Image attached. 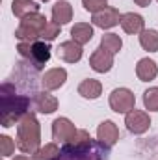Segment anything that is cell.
<instances>
[{
  "label": "cell",
  "instance_id": "cell-1",
  "mask_svg": "<svg viewBox=\"0 0 158 160\" xmlns=\"http://www.w3.org/2000/svg\"><path fill=\"white\" fill-rule=\"evenodd\" d=\"M39 143H41L39 121L36 119V116L32 112H28L26 116H22V119L17 125V147L26 155H34L39 149Z\"/></svg>",
  "mask_w": 158,
  "mask_h": 160
},
{
  "label": "cell",
  "instance_id": "cell-2",
  "mask_svg": "<svg viewBox=\"0 0 158 160\" xmlns=\"http://www.w3.org/2000/svg\"><path fill=\"white\" fill-rule=\"evenodd\" d=\"M0 99H2V112H0V125L2 127L7 128V127L19 123L22 119V116L28 114L26 110H28L30 101L22 95H15V93L9 95L6 84L2 86V97Z\"/></svg>",
  "mask_w": 158,
  "mask_h": 160
},
{
  "label": "cell",
  "instance_id": "cell-3",
  "mask_svg": "<svg viewBox=\"0 0 158 160\" xmlns=\"http://www.w3.org/2000/svg\"><path fill=\"white\" fill-rule=\"evenodd\" d=\"M136 106V97L130 89L117 88L110 93V108L117 114H128Z\"/></svg>",
  "mask_w": 158,
  "mask_h": 160
},
{
  "label": "cell",
  "instance_id": "cell-4",
  "mask_svg": "<svg viewBox=\"0 0 158 160\" xmlns=\"http://www.w3.org/2000/svg\"><path fill=\"white\" fill-rule=\"evenodd\" d=\"M97 140L101 142V145H104V147H108V149L114 147L119 140L117 125L110 119L102 121V123L99 125V128H97Z\"/></svg>",
  "mask_w": 158,
  "mask_h": 160
},
{
  "label": "cell",
  "instance_id": "cell-5",
  "mask_svg": "<svg viewBox=\"0 0 158 160\" xmlns=\"http://www.w3.org/2000/svg\"><path fill=\"white\" fill-rule=\"evenodd\" d=\"M125 125H126V128H128L130 132H134V134H143V132L151 127V118H149L145 112L134 108L132 112L126 114Z\"/></svg>",
  "mask_w": 158,
  "mask_h": 160
},
{
  "label": "cell",
  "instance_id": "cell-6",
  "mask_svg": "<svg viewBox=\"0 0 158 160\" xmlns=\"http://www.w3.org/2000/svg\"><path fill=\"white\" fill-rule=\"evenodd\" d=\"M93 24L102 28V30H108V28H114L116 24L121 22V15L116 8H104L97 13H93Z\"/></svg>",
  "mask_w": 158,
  "mask_h": 160
},
{
  "label": "cell",
  "instance_id": "cell-7",
  "mask_svg": "<svg viewBox=\"0 0 158 160\" xmlns=\"http://www.w3.org/2000/svg\"><path fill=\"white\" fill-rule=\"evenodd\" d=\"M89 65H91V69L97 71V73H108V71L112 69V65H114V54L108 52V50H104L102 47H99V48L91 54Z\"/></svg>",
  "mask_w": 158,
  "mask_h": 160
},
{
  "label": "cell",
  "instance_id": "cell-8",
  "mask_svg": "<svg viewBox=\"0 0 158 160\" xmlns=\"http://www.w3.org/2000/svg\"><path fill=\"white\" fill-rule=\"evenodd\" d=\"M75 134H77V128H75V125L67 119V118L54 119V123H52V136H54V140L67 143V142L73 140Z\"/></svg>",
  "mask_w": 158,
  "mask_h": 160
},
{
  "label": "cell",
  "instance_id": "cell-9",
  "mask_svg": "<svg viewBox=\"0 0 158 160\" xmlns=\"http://www.w3.org/2000/svg\"><path fill=\"white\" fill-rule=\"evenodd\" d=\"M82 54H84L82 45H78L77 41H73V39L63 41V43L58 47V56H60L63 62H67V63H77V62H80Z\"/></svg>",
  "mask_w": 158,
  "mask_h": 160
},
{
  "label": "cell",
  "instance_id": "cell-10",
  "mask_svg": "<svg viewBox=\"0 0 158 160\" xmlns=\"http://www.w3.org/2000/svg\"><path fill=\"white\" fill-rule=\"evenodd\" d=\"M65 80H67V71L62 69V67H54V69H48V71L43 75L41 84H43L45 89L50 91V89H58V88H62V86L65 84Z\"/></svg>",
  "mask_w": 158,
  "mask_h": 160
},
{
  "label": "cell",
  "instance_id": "cell-11",
  "mask_svg": "<svg viewBox=\"0 0 158 160\" xmlns=\"http://www.w3.org/2000/svg\"><path fill=\"white\" fill-rule=\"evenodd\" d=\"M136 75L138 78L143 80V82H149V80H155L158 75V65L155 60L151 58H141L136 65Z\"/></svg>",
  "mask_w": 158,
  "mask_h": 160
},
{
  "label": "cell",
  "instance_id": "cell-12",
  "mask_svg": "<svg viewBox=\"0 0 158 160\" xmlns=\"http://www.w3.org/2000/svg\"><path fill=\"white\" fill-rule=\"evenodd\" d=\"M34 104L36 108L39 110L41 114H52L58 110V99L47 91H41V93H36L34 97Z\"/></svg>",
  "mask_w": 158,
  "mask_h": 160
},
{
  "label": "cell",
  "instance_id": "cell-13",
  "mask_svg": "<svg viewBox=\"0 0 158 160\" xmlns=\"http://www.w3.org/2000/svg\"><path fill=\"white\" fill-rule=\"evenodd\" d=\"M71 19H73V8H71V4L65 2V0H58L52 6V21L62 26V24H67Z\"/></svg>",
  "mask_w": 158,
  "mask_h": 160
},
{
  "label": "cell",
  "instance_id": "cell-14",
  "mask_svg": "<svg viewBox=\"0 0 158 160\" xmlns=\"http://www.w3.org/2000/svg\"><path fill=\"white\" fill-rule=\"evenodd\" d=\"M123 30L126 34H141L143 32V17L138 13H125L121 15V22Z\"/></svg>",
  "mask_w": 158,
  "mask_h": 160
},
{
  "label": "cell",
  "instance_id": "cell-15",
  "mask_svg": "<svg viewBox=\"0 0 158 160\" xmlns=\"http://www.w3.org/2000/svg\"><path fill=\"white\" fill-rule=\"evenodd\" d=\"M30 60L34 62V65H36L37 69H41V67L50 60V47L45 45L43 41L32 43V56H30Z\"/></svg>",
  "mask_w": 158,
  "mask_h": 160
},
{
  "label": "cell",
  "instance_id": "cell-16",
  "mask_svg": "<svg viewBox=\"0 0 158 160\" xmlns=\"http://www.w3.org/2000/svg\"><path fill=\"white\" fill-rule=\"evenodd\" d=\"M78 93L84 99H99L102 93V84L95 78H86L80 82Z\"/></svg>",
  "mask_w": 158,
  "mask_h": 160
},
{
  "label": "cell",
  "instance_id": "cell-17",
  "mask_svg": "<svg viewBox=\"0 0 158 160\" xmlns=\"http://www.w3.org/2000/svg\"><path fill=\"white\" fill-rule=\"evenodd\" d=\"M11 11L19 19H24V17H28L32 13H39V4L34 2V0H13Z\"/></svg>",
  "mask_w": 158,
  "mask_h": 160
},
{
  "label": "cell",
  "instance_id": "cell-18",
  "mask_svg": "<svg viewBox=\"0 0 158 160\" xmlns=\"http://www.w3.org/2000/svg\"><path fill=\"white\" fill-rule=\"evenodd\" d=\"M71 38L73 41H77L78 45H86L93 39V26L87 22H77L71 28Z\"/></svg>",
  "mask_w": 158,
  "mask_h": 160
},
{
  "label": "cell",
  "instance_id": "cell-19",
  "mask_svg": "<svg viewBox=\"0 0 158 160\" xmlns=\"http://www.w3.org/2000/svg\"><path fill=\"white\" fill-rule=\"evenodd\" d=\"M91 136L87 130H77V134L73 136L71 142H67L65 149H71V151H87L91 149Z\"/></svg>",
  "mask_w": 158,
  "mask_h": 160
},
{
  "label": "cell",
  "instance_id": "cell-20",
  "mask_svg": "<svg viewBox=\"0 0 158 160\" xmlns=\"http://www.w3.org/2000/svg\"><path fill=\"white\" fill-rule=\"evenodd\" d=\"M140 45L143 47V50L156 52L158 50V32L156 30H143L140 34Z\"/></svg>",
  "mask_w": 158,
  "mask_h": 160
},
{
  "label": "cell",
  "instance_id": "cell-21",
  "mask_svg": "<svg viewBox=\"0 0 158 160\" xmlns=\"http://www.w3.org/2000/svg\"><path fill=\"white\" fill-rule=\"evenodd\" d=\"M47 19H45V15H41V13H32V15H28V17H24V19H21V24L22 26H26V28H32V30H36V32H43V28L47 26Z\"/></svg>",
  "mask_w": 158,
  "mask_h": 160
},
{
  "label": "cell",
  "instance_id": "cell-22",
  "mask_svg": "<svg viewBox=\"0 0 158 160\" xmlns=\"http://www.w3.org/2000/svg\"><path fill=\"white\" fill-rule=\"evenodd\" d=\"M60 147L56 143H47L45 147H39L34 153V160H56L60 157Z\"/></svg>",
  "mask_w": 158,
  "mask_h": 160
},
{
  "label": "cell",
  "instance_id": "cell-23",
  "mask_svg": "<svg viewBox=\"0 0 158 160\" xmlns=\"http://www.w3.org/2000/svg\"><path fill=\"white\" fill-rule=\"evenodd\" d=\"M101 47L104 50L112 52V54H117L121 50V47H123V41H121V38L117 34H104L102 39H101Z\"/></svg>",
  "mask_w": 158,
  "mask_h": 160
},
{
  "label": "cell",
  "instance_id": "cell-24",
  "mask_svg": "<svg viewBox=\"0 0 158 160\" xmlns=\"http://www.w3.org/2000/svg\"><path fill=\"white\" fill-rule=\"evenodd\" d=\"M15 38L21 41V43H36V41L41 38L39 32H36V30H32V28H26V26H19L17 30H15Z\"/></svg>",
  "mask_w": 158,
  "mask_h": 160
},
{
  "label": "cell",
  "instance_id": "cell-25",
  "mask_svg": "<svg viewBox=\"0 0 158 160\" xmlns=\"http://www.w3.org/2000/svg\"><path fill=\"white\" fill-rule=\"evenodd\" d=\"M143 106L149 112H158V88H149L143 93Z\"/></svg>",
  "mask_w": 158,
  "mask_h": 160
},
{
  "label": "cell",
  "instance_id": "cell-26",
  "mask_svg": "<svg viewBox=\"0 0 158 160\" xmlns=\"http://www.w3.org/2000/svg\"><path fill=\"white\" fill-rule=\"evenodd\" d=\"M60 36V24L58 22H47V26L43 28V32H41V38L43 39H47V41H52V39H56Z\"/></svg>",
  "mask_w": 158,
  "mask_h": 160
},
{
  "label": "cell",
  "instance_id": "cell-27",
  "mask_svg": "<svg viewBox=\"0 0 158 160\" xmlns=\"http://www.w3.org/2000/svg\"><path fill=\"white\" fill-rule=\"evenodd\" d=\"M13 151H15L13 140H11L9 136H0V155H2L4 158H7V157L13 155Z\"/></svg>",
  "mask_w": 158,
  "mask_h": 160
},
{
  "label": "cell",
  "instance_id": "cell-28",
  "mask_svg": "<svg viewBox=\"0 0 158 160\" xmlns=\"http://www.w3.org/2000/svg\"><path fill=\"white\" fill-rule=\"evenodd\" d=\"M82 6L89 13H97L104 8H108V0H82Z\"/></svg>",
  "mask_w": 158,
  "mask_h": 160
},
{
  "label": "cell",
  "instance_id": "cell-29",
  "mask_svg": "<svg viewBox=\"0 0 158 160\" xmlns=\"http://www.w3.org/2000/svg\"><path fill=\"white\" fill-rule=\"evenodd\" d=\"M138 6H141V8H147L149 4H151V0H134Z\"/></svg>",
  "mask_w": 158,
  "mask_h": 160
},
{
  "label": "cell",
  "instance_id": "cell-30",
  "mask_svg": "<svg viewBox=\"0 0 158 160\" xmlns=\"http://www.w3.org/2000/svg\"><path fill=\"white\" fill-rule=\"evenodd\" d=\"M13 160H34V158H30V157H26V155H19V157H15Z\"/></svg>",
  "mask_w": 158,
  "mask_h": 160
},
{
  "label": "cell",
  "instance_id": "cell-31",
  "mask_svg": "<svg viewBox=\"0 0 158 160\" xmlns=\"http://www.w3.org/2000/svg\"><path fill=\"white\" fill-rule=\"evenodd\" d=\"M41 2H47V0H41Z\"/></svg>",
  "mask_w": 158,
  "mask_h": 160
},
{
  "label": "cell",
  "instance_id": "cell-32",
  "mask_svg": "<svg viewBox=\"0 0 158 160\" xmlns=\"http://www.w3.org/2000/svg\"><path fill=\"white\" fill-rule=\"evenodd\" d=\"M156 2H158V0H156Z\"/></svg>",
  "mask_w": 158,
  "mask_h": 160
}]
</instances>
